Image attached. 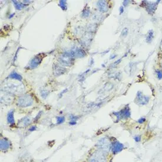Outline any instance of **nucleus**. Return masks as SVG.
Instances as JSON below:
<instances>
[{
    "label": "nucleus",
    "instance_id": "f257e3e1",
    "mask_svg": "<svg viewBox=\"0 0 162 162\" xmlns=\"http://www.w3.org/2000/svg\"><path fill=\"white\" fill-rule=\"evenodd\" d=\"M74 58L71 52H65L60 57L59 61L61 64L71 66L73 64Z\"/></svg>",
    "mask_w": 162,
    "mask_h": 162
},
{
    "label": "nucleus",
    "instance_id": "f03ea898",
    "mask_svg": "<svg viewBox=\"0 0 162 162\" xmlns=\"http://www.w3.org/2000/svg\"><path fill=\"white\" fill-rule=\"evenodd\" d=\"M112 143L107 138H102L97 142V147L102 152H109L111 150Z\"/></svg>",
    "mask_w": 162,
    "mask_h": 162
},
{
    "label": "nucleus",
    "instance_id": "7ed1b4c3",
    "mask_svg": "<svg viewBox=\"0 0 162 162\" xmlns=\"http://www.w3.org/2000/svg\"><path fill=\"white\" fill-rule=\"evenodd\" d=\"M33 103V99L32 97L29 94H26L24 96L19 97L18 99L17 105L20 107H27L32 105Z\"/></svg>",
    "mask_w": 162,
    "mask_h": 162
},
{
    "label": "nucleus",
    "instance_id": "20e7f679",
    "mask_svg": "<svg viewBox=\"0 0 162 162\" xmlns=\"http://www.w3.org/2000/svg\"><path fill=\"white\" fill-rule=\"evenodd\" d=\"M113 114L117 117V121H119L122 119H125L129 118L130 117V110L129 107L126 106L123 109L120 110L119 112H113Z\"/></svg>",
    "mask_w": 162,
    "mask_h": 162
},
{
    "label": "nucleus",
    "instance_id": "39448f33",
    "mask_svg": "<svg viewBox=\"0 0 162 162\" xmlns=\"http://www.w3.org/2000/svg\"><path fill=\"white\" fill-rule=\"evenodd\" d=\"M150 98L147 96H145L142 91H138L136 97V103L140 105H147L149 101Z\"/></svg>",
    "mask_w": 162,
    "mask_h": 162
},
{
    "label": "nucleus",
    "instance_id": "423d86ee",
    "mask_svg": "<svg viewBox=\"0 0 162 162\" xmlns=\"http://www.w3.org/2000/svg\"><path fill=\"white\" fill-rule=\"evenodd\" d=\"M90 162H106L105 155L101 150L96 152L90 157Z\"/></svg>",
    "mask_w": 162,
    "mask_h": 162
},
{
    "label": "nucleus",
    "instance_id": "0eeeda50",
    "mask_svg": "<svg viewBox=\"0 0 162 162\" xmlns=\"http://www.w3.org/2000/svg\"><path fill=\"white\" fill-rule=\"evenodd\" d=\"M44 56V54H39L32 58V60L30 61L29 63L30 68L32 69L37 68L42 62Z\"/></svg>",
    "mask_w": 162,
    "mask_h": 162
},
{
    "label": "nucleus",
    "instance_id": "6e6552de",
    "mask_svg": "<svg viewBox=\"0 0 162 162\" xmlns=\"http://www.w3.org/2000/svg\"><path fill=\"white\" fill-rule=\"evenodd\" d=\"M124 147V146L123 145V144H122V143H120L118 141H116V142L112 143L111 150H112V152H113V154H117V153L122 152V150H123Z\"/></svg>",
    "mask_w": 162,
    "mask_h": 162
},
{
    "label": "nucleus",
    "instance_id": "1a4fd4ad",
    "mask_svg": "<svg viewBox=\"0 0 162 162\" xmlns=\"http://www.w3.org/2000/svg\"><path fill=\"white\" fill-rule=\"evenodd\" d=\"M11 147V143L7 138H2L0 140V149L2 152L7 151Z\"/></svg>",
    "mask_w": 162,
    "mask_h": 162
},
{
    "label": "nucleus",
    "instance_id": "9d476101",
    "mask_svg": "<svg viewBox=\"0 0 162 162\" xmlns=\"http://www.w3.org/2000/svg\"><path fill=\"white\" fill-rule=\"evenodd\" d=\"M66 71V68L59 64H54V65H53V74L56 76L61 75Z\"/></svg>",
    "mask_w": 162,
    "mask_h": 162
},
{
    "label": "nucleus",
    "instance_id": "9b49d317",
    "mask_svg": "<svg viewBox=\"0 0 162 162\" xmlns=\"http://www.w3.org/2000/svg\"><path fill=\"white\" fill-rule=\"evenodd\" d=\"M97 6L99 11L101 13H106L108 11L109 7L107 3L105 1H97Z\"/></svg>",
    "mask_w": 162,
    "mask_h": 162
},
{
    "label": "nucleus",
    "instance_id": "f8f14e48",
    "mask_svg": "<svg viewBox=\"0 0 162 162\" xmlns=\"http://www.w3.org/2000/svg\"><path fill=\"white\" fill-rule=\"evenodd\" d=\"M70 52L72 53L73 57L74 58L75 57L82 58L86 56V53L85 52V51L81 49H77L75 50H72Z\"/></svg>",
    "mask_w": 162,
    "mask_h": 162
},
{
    "label": "nucleus",
    "instance_id": "ddd939ff",
    "mask_svg": "<svg viewBox=\"0 0 162 162\" xmlns=\"http://www.w3.org/2000/svg\"><path fill=\"white\" fill-rule=\"evenodd\" d=\"M14 110H11L9 112H8L7 116V122L12 126L15 125V120H14Z\"/></svg>",
    "mask_w": 162,
    "mask_h": 162
},
{
    "label": "nucleus",
    "instance_id": "4468645a",
    "mask_svg": "<svg viewBox=\"0 0 162 162\" xmlns=\"http://www.w3.org/2000/svg\"><path fill=\"white\" fill-rule=\"evenodd\" d=\"M159 1L154 3H147V10L149 13H153L157 8Z\"/></svg>",
    "mask_w": 162,
    "mask_h": 162
},
{
    "label": "nucleus",
    "instance_id": "2eb2a0df",
    "mask_svg": "<svg viewBox=\"0 0 162 162\" xmlns=\"http://www.w3.org/2000/svg\"><path fill=\"white\" fill-rule=\"evenodd\" d=\"M8 77L10 79L17 80H18L20 81H21L23 80L22 76L20 74H19L18 73H17L16 72H13L9 75Z\"/></svg>",
    "mask_w": 162,
    "mask_h": 162
},
{
    "label": "nucleus",
    "instance_id": "dca6fc26",
    "mask_svg": "<svg viewBox=\"0 0 162 162\" xmlns=\"http://www.w3.org/2000/svg\"><path fill=\"white\" fill-rule=\"evenodd\" d=\"M12 2H13L14 6H15V8L17 10H18V11H20L21 9H23V8L25 7V6H27L26 4H23L22 2H19L18 1H14V0H13Z\"/></svg>",
    "mask_w": 162,
    "mask_h": 162
},
{
    "label": "nucleus",
    "instance_id": "f3484780",
    "mask_svg": "<svg viewBox=\"0 0 162 162\" xmlns=\"http://www.w3.org/2000/svg\"><path fill=\"white\" fill-rule=\"evenodd\" d=\"M154 37V32L153 30H150L149 31L146 37V42L147 43H150L152 42V41L153 40Z\"/></svg>",
    "mask_w": 162,
    "mask_h": 162
},
{
    "label": "nucleus",
    "instance_id": "a211bd4d",
    "mask_svg": "<svg viewBox=\"0 0 162 162\" xmlns=\"http://www.w3.org/2000/svg\"><path fill=\"white\" fill-rule=\"evenodd\" d=\"M59 6L63 11H66L67 9V1L65 0L59 1Z\"/></svg>",
    "mask_w": 162,
    "mask_h": 162
},
{
    "label": "nucleus",
    "instance_id": "6ab92c4d",
    "mask_svg": "<svg viewBox=\"0 0 162 162\" xmlns=\"http://www.w3.org/2000/svg\"><path fill=\"white\" fill-rule=\"evenodd\" d=\"M90 14V11L89 9H87V8H85L83 9V13H82V16L83 17H88L89 16Z\"/></svg>",
    "mask_w": 162,
    "mask_h": 162
},
{
    "label": "nucleus",
    "instance_id": "aec40b11",
    "mask_svg": "<svg viewBox=\"0 0 162 162\" xmlns=\"http://www.w3.org/2000/svg\"><path fill=\"white\" fill-rule=\"evenodd\" d=\"M56 121H57V124H61L62 123H63L65 122V117L64 116H58L57 117L56 119Z\"/></svg>",
    "mask_w": 162,
    "mask_h": 162
},
{
    "label": "nucleus",
    "instance_id": "412c9836",
    "mask_svg": "<svg viewBox=\"0 0 162 162\" xmlns=\"http://www.w3.org/2000/svg\"><path fill=\"white\" fill-rule=\"evenodd\" d=\"M30 121H31V120H30V118H28V117H25L24 119L23 120V125L25 126H26L28 125V124H29V123H30Z\"/></svg>",
    "mask_w": 162,
    "mask_h": 162
},
{
    "label": "nucleus",
    "instance_id": "4be33fe9",
    "mask_svg": "<svg viewBox=\"0 0 162 162\" xmlns=\"http://www.w3.org/2000/svg\"><path fill=\"white\" fill-rule=\"evenodd\" d=\"M49 93V92L48 91H46V90L41 91V95L44 98H46V97H47Z\"/></svg>",
    "mask_w": 162,
    "mask_h": 162
},
{
    "label": "nucleus",
    "instance_id": "5701e85b",
    "mask_svg": "<svg viewBox=\"0 0 162 162\" xmlns=\"http://www.w3.org/2000/svg\"><path fill=\"white\" fill-rule=\"evenodd\" d=\"M128 32H129V31H128V29H127V28H124V29L123 30V31H122V36L126 37V36L128 34Z\"/></svg>",
    "mask_w": 162,
    "mask_h": 162
},
{
    "label": "nucleus",
    "instance_id": "b1692460",
    "mask_svg": "<svg viewBox=\"0 0 162 162\" xmlns=\"http://www.w3.org/2000/svg\"><path fill=\"white\" fill-rule=\"evenodd\" d=\"M70 119L71 120L72 122H76L77 120L79 119V117L77 116H75L74 115H71L70 117Z\"/></svg>",
    "mask_w": 162,
    "mask_h": 162
},
{
    "label": "nucleus",
    "instance_id": "393cba45",
    "mask_svg": "<svg viewBox=\"0 0 162 162\" xmlns=\"http://www.w3.org/2000/svg\"><path fill=\"white\" fill-rule=\"evenodd\" d=\"M156 74H157V78L160 80L162 79V72L161 71H157L156 72Z\"/></svg>",
    "mask_w": 162,
    "mask_h": 162
},
{
    "label": "nucleus",
    "instance_id": "a878e982",
    "mask_svg": "<svg viewBox=\"0 0 162 162\" xmlns=\"http://www.w3.org/2000/svg\"><path fill=\"white\" fill-rule=\"evenodd\" d=\"M145 121H146V119L145 117H142V118H140V119H139L138 120V123H140V124H142V123H143Z\"/></svg>",
    "mask_w": 162,
    "mask_h": 162
},
{
    "label": "nucleus",
    "instance_id": "bb28decb",
    "mask_svg": "<svg viewBox=\"0 0 162 162\" xmlns=\"http://www.w3.org/2000/svg\"><path fill=\"white\" fill-rule=\"evenodd\" d=\"M68 91V89H65L64 90H63L60 94H59V97H61L62 96H63V95L64 94V93H65L67 91Z\"/></svg>",
    "mask_w": 162,
    "mask_h": 162
},
{
    "label": "nucleus",
    "instance_id": "cd10ccee",
    "mask_svg": "<svg viewBox=\"0 0 162 162\" xmlns=\"http://www.w3.org/2000/svg\"><path fill=\"white\" fill-rule=\"evenodd\" d=\"M41 113H42V112H41V111L40 112H39V113H38V114L37 115V116L35 117V118L34 119V122H35V121H37V120H39V119L40 117Z\"/></svg>",
    "mask_w": 162,
    "mask_h": 162
},
{
    "label": "nucleus",
    "instance_id": "c85d7f7f",
    "mask_svg": "<svg viewBox=\"0 0 162 162\" xmlns=\"http://www.w3.org/2000/svg\"><path fill=\"white\" fill-rule=\"evenodd\" d=\"M37 129V127L36 126H32L29 129V131H35Z\"/></svg>",
    "mask_w": 162,
    "mask_h": 162
},
{
    "label": "nucleus",
    "instance_id": "c756f323",
    "mask_svg": "<svg viewBox=\"0 0 162 162\" xmlns=\"http://www.w3.org/2000/svg\"><path fill=\"white\" fill-rule=\"evenodd\" d=\"M120 61H121V59L120 60H118L117 61H116L115 63H114V64L112 65V67H114V66L116 67L117 65L119 64L120 63Z\"/></svg>",
    "mask_w": 162,
    "mask_h": 162
},
{
    "label": "nucleus",
    "instance_id": "7c9ffc66",
    "mask_svg": "<svg viewBox=\"0 0 162 162\" xmlns=\"http://www.w3.org/2000/svg\"><path fill=\"white\" fill-rule=\"evenodd\" d=\"M134 140L136 142H139L140 141V137L139 136H136L134 138Z\"/></svg>",
    "mask_w": 162,
    "mask_h": 162
},
{
    "label": "nucleus",
    "instance_id": "2f4dec72",
    "mask_svg": "<svg viewBox=\"0 0 162 162\" xmlns=\"http://www.w3.org/2000/svg\"><path fill=\"white\" fill-rule=\"evenodd\" d=\"M129 1H128V0H125V1H123V6H124V7H126L128 4H129Z\"/></svg>",
    "mask_w": 162,
    "mask_h": 162
},
{
    "label": "nucleus",
    "instance_id": "473e14b6",
    "mask_svg": "<svg viewBox=\"0 0 162 162\" xmlns=\"http://www.w3.org/2000/svg\"><path fill=\"white\" fill-rule=\"evenodd\" d=\"M76 124H77V122H72V121H70V122H69V124L71 125V126H74Z\"/></svg>",
    "mask_w": 162,
    "mask_h": 162
},
{
    "label": "nucleus",
    "instance_id": "72a5a7b5",
    "mask_svg": "<svg viewBox=\"0 0 162 162\" xmlns=\"http://www.w3.org/2000/svg\"><path fill=\"white\" fill-rule=\"evenodd\" d=\"M20 48H19V49L17 50V51L15 57H14V63L15 62V61H16V60L17 59V53H18V51H19V50H20Z\"/></svg>",
    "mask_w": 162,
    "mask_h": 162
},
{
    "label": "nucleus",
    "instance_id": "f704fd0d",
    "mask_svg": "<svg viewBox=\"0 0 162 162\" xmlns=\"http://www.w3.org/2000/svg\"><path fill=\"white\" fill-rule=\"evenodd\" d=\"M120 14H122L124 12V7L123 6L120 7Z\"/></svg>",
    "mask_w": 162,
    "mask_h": 162
},
{
    "label": "nucleus",
    "instance_id": "c9c22d12",
    "mask_svg": "<svg viewBox=\"0 0 162 162\" xmlns=\"http://www.w3.org/2000/svg\"><path fill=\"white\" fill-rule=\"evenodd\" d=\"M116 57V55H115V54H113V55H112V56H110V59H111V60L114 59V58H115V57Z\"/></svg>",
    "mask_w": 162,
    "mask_h": 162
},
{
    "label": "nucleus",
    "instance_id": "e433bc0d",
    "mask_svg": "<svg viewBox=\"0 0 162 162\" xmlns=\"http://www.w3.org/2000/svg\"><path fill=\"white\" fill-rule=\"evenodd\" d=\"M15 15V14L14 13H13V14H12L11 15H10V16L9 17V18H12V17H13V16Z\"/></svg>",
    "mask_w": 162,
    "mask_h": 162
},
{
    "label": "nucleus",
    "instance_id": "4c0bfd02",
    "mask_svg": "<svg viewBox=\"0 0 162 162\" xmlns=\"http://www.w3.org/2000/svg\"></svg>",
    "mask_w": 162,
    "mask_h": 162
}]
</instances>
